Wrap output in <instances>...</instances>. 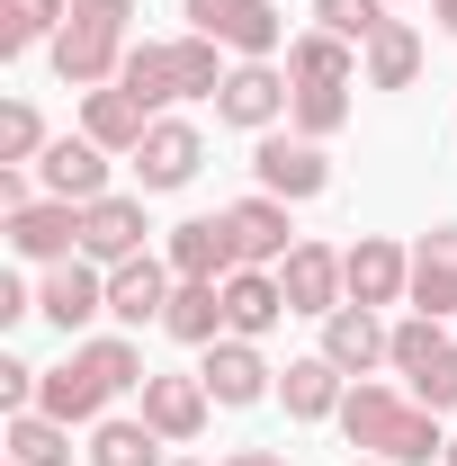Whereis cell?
<instances>
[{"label": "cell", "instance_id": "12", "mask_svg": "<svg viewBox=\"0 0 457 466\" xmlns=\"http://www.w3.org/2000/svg\"><path fill=\"white\" fill-rule=\"evenodd\" d=\"M198 377H207V395H216L225 412L260 404V395H279V368L260 359V341H233V332H225L216 350H207V368H198Z\"/></svg>", "mask_w": 457, "mask_h": 466}, {"label": "cell", "instance_id": "15", "mask_svg": "<svg viewBox=\"0 0 457 466\" xmlns=\"http://www.w3.org/2000/svg\"><path fill=\"white\" fill-rule=\"evenodd\" d=\"M144 198H99V207H81V260H99V269H117V260H135L144 251Z\"/></svg>", "mask_w": 457, "mask_h": 466}, {"label": "cell", "instance_id": "38", "mask_svg": "<svg viewBox=\"0 0 457 466\" xmlns=\"http://www.w3.org/2000/svg\"><path fill=\"white\" fill-rule=\"evenodd\" d=\"M216 466H287L279 449H233V458H216Z\"/></svg>", "mask_w": 457, "mask_h": 466}, {"label": "cell", "instance_id": "22", "mask_svg": "<svg viewBox=\"0 0 457 466\" xmlns=\"http://www.w3.org/2000/svg\"><path fill=\"white\" fill-rule=\"evenodd\" d=\"M287 81L296 90H350L359 81V46H341L332 27H305V36H287Z\"/></svg>", "mask_w": 457, "mask_h": 466}, {"label": "cell", "instance_id": "34", "mask_svg": "<svg viewBox=\"0 0 457 466\" xmlns=\"http://www.w3.org/2000/svg\"><path fill=\"white\" fill-rule=\"evenodd\" d=\"M314 27H332L341 46H368L386 27V0H314Z\"/></svg>", "mask_w": 457, "mask_h": 466}, {"label": "cell", "instance_id": "26", "mask_svg": "<svg viewBox=\"0 0 457 466\" xmlns=\"http://www.w3.org/2000/svg\"><path fill=\"white\" fill-rule=\"evenodd\" d=\"M162 449H171V440H162L144 412H108V421H90V466H171Z\"/></svg>", "mask_w": 457, "mask_h": 466}, {"label": "cell", "instance_id": "5", "mask_svg": "<svg viewBox=\"0 0 457 466\" xmlns=\"http://www.w3.org/2000/svg\"><path fill=\"white\" fill-rule=\"evenodd\" d=\"M341 279H350V305H377L386 314V305L412 296V251H403L395 233H359L341 251Z\"/></svg>", "mask_w": 457, "mask_h": 466}, {"label": "cell", "instance_id": "30", "mask_svg": "<svg viewBox=\"0 0 457 466\" xmlns=\"http://www.w3.org/2000/svg\"><path fill=\"white\" fill-rule=\"evenodd\" d=\"M171 63H179V99H216L225 72H233V63H216V36H198V27L171 36Z\"/></svg>", "mask_w": 457, "mask_h": 466}, {"label": "cell", "instance_id": "25", "mask_svg": "<svg viewBox=\"0 0 457 466\" xmlns=\"http://www.w3.org/2000/svg\"><path fill=\"white\" fill-rule=\"evenodd\" d=\"M162 332H171V341H188V350H216V341H225V288H216V279H179V288H171V314H162Z\"/></svg>", "mask_w": 457, "mask_h": 466}, {"label": "cell", "instance_id": "36", "mask_svg": "<svg viewBox=\"0 0 457 466\" xmlns=\"http://www.w3.org/2000/svg\"><path fill=\"white\" fill-rule=\"evenodd\" d=\"M18 207H36V179L18 171V162H0V216H18Z\"/></svg>", "mask_w": 457, "mask_h": 466}, {"label": "cell", "instance_id": "4", "mask_svg": "<svg viewBox=\"0 0 457 466\" xmlns=\"http://www.w3.org/2000/svg\"><path fill=\"white\" fill-rule=\"evenodd\" d=\"M251 171H260V188L269 198H287V207H305V198H323L332 188V162H323V144H305V135H260L251 144Z\"/></svg>", "mask_w": 457, "mask_h": 466}, {"label": "cell", "instance_id": "37", "mask_svg": "<svg viewBox=\"0 0 457 466\" xmlns=\"http://www.w3.org/2000/svg\"><path fill=\"white\" fill-rule=\"evenodd\" d=\"M27 314H36V296L18 288V279H0V323H27Z\"/></svg>", "mask_w": 457, "mask_h": 466}, {"label": "cell", "instance_id": "7", "mask_svg": "<svg viewBox=\"0 0 457 466\" xmlns=\"http://www.w3.org/2000/svg\"><path fill=\"white\" fill-rule=\"evenodd\" d=\"M287 99H296V81H287L279 63H233L225 90H216V116L242 126V135H269V126L287 116Z\"/></svg>", "mask_w": 457, "mask_h": 466}, {"label": "cell", "instance_id": "39", "mask_svg": "<svg viewBox=\"0 0 457 466\" xmlns=\"http://www.w3.org/2000/svg\"><path fill=\"white\" fill-rule=\"evenodd\" d=\"M431 18H440V27H449V36H457V0H431Z\"/></svg>", "mask_w": 457, "mask_h": 466}, {"label": "cell", "instance_id": "2", "mask_svg": "<svg viewBox=\"0 0 457 466\" xmlns=\"http://www.w3.org/2000/svg\"><path fill=\"white\" fill-rule=\"evenodd\" d=\"M126 46H135V0H72V18L46 55H55L63 90H108L126 72Z\"/></svg>", "mask_w": 457, "mask_h": 466}, {"label": "cell", "instance_id": "18", "mask_svg": "<svg viewBox=\"0 0 457 466\" xmlns=\"http://www.w3.org/2000/svg\"><path fill=\"white\" fill-rule=\"evenodd\" d=\"M279 323H287L279 269H233V279H225V332H233V341H269Z\"/></svg>", "mask_w": 457, "mask_h": 466}, {"label": "cell", "instance_id": "24", "mask_svg": "<svg viewBox=\"0 0 457 466\" xmlns=\"http://www.w3.org/2000/svg\"><path fill=\"white\" fill-rule=\"evenodd\" d=\"M341 395H350V377L314 350V359H287V377H279V404L296 412V421H332L341 412Z\"/></svg>", "mask_w": 457, "mask_h": 466}, {"label": "cell", "instance_id": "23", "mask_svg": "<svg viewBox=\"0 0 457 466\" xmlns=\"http://www.w3.org/2000/svg\"><path fill=\"white\" fill-rule=\"evenodd\" d=\"M359 81H368V90H412V81H421V27H412V18H386V27L359 46Z\"/></svg>", "mask_w": 457, "mask_h": 466}, {"label": "cell", "instance_id": "32", "mask_svg": "<svg viewBox=\"0 0 457 466\" xmlns=\"http://www.w3.org/2000/svg\"><path fill=\"white\" fill-rule=\"evenodd\" d=\"M287 126H296L305 144H332L350 126V90H296V99H287Z\"/></svg>", "mask_w": 457, "mask_h": 466}, {"label": "cell", "instance_id": "11", "mask_svg": "<svg viewBox=\"0 0 457 466\" xmlns=\"http://www.w3.org/2000/svg\"><path fill=\"white\" fill-rule=\"evenodd\" d=\"M171 288H179L171 260L135 251V260H117V269H108V314L126 323V332H135V323H162V314H171Z\"/></svg>", "mask_w": 457, "mask_h": 466}, {"label": "cell", "instance_id": "9", "mask_svg": "<svg viewBox=\"0 0 457 466\" xmlns=\"http://www.w3.org/2000/svg\"><path fill=\"white\" fill-rule=\"evenodd\" d=\"M225 225H233V251H242V269H279L287 251L305 242V233L287 225V198H269V188L233 198V207H225Z\"/></svg>", "mask_w": 457, "mask_h": 466}, {"label": "cell", "instance_id": "40", "mask_svg": "<svg viewBox=\"0 0 457 466\" xmlns=\"http://www.w3.org/2000/svg\"><path fill=\"white\" fill-rule=\"evenodd\" d=\"M350 466H395V458H350Z\"/></svg>", "mask_w": 457, "mask_h": 466}, {"label": "cell", "instance_id": "8", "mask_svg": "<svg viewBox=\"0 0 457 466\" xmlns=\"http://www.w3.org/2000/svg\"><path fill=\"white\" fill-rule=\"evenodd\" d=\"M279 288H287V314H314V323L350 305V279H341V251L332 242H296L279 260Z\"/></svg>", "mask_w": 457, "mask_h": 466}, {"label": "cell", "instance_id": "3", "mask_svg": "<svg viewBox=\"0 0 457 466\" xmlns=\"http://www.w3.org/2000/svg\"><path fill=\"white\" fill-rule=\"evenodd\" d=\"M126 162H135V179H144V198H171V188H188V179H198L207 135H198L188 116H153V135H144Z\"/></svg>", "mask_w": 457, "mask_h": 466}, {"label": "cell", "instance_id": "27", "mask_svg": "<svg viewBox=\"0 0 457 466\" xmlns=\"http://www.w3.org/2000/svg\"><path fill=\"white\" fill-rule=\"evenodd\" d=\"M63 18H72V0H0V55H36V46H55Z\"/></svg>", "mask_w": 457, "mask_h": 466}, {"label": "cell", "instance_id": "21", "mask_svg": "<svg viewBox=\"0 0 457 466\" xmlns=\"http://www.w3.org/2000/svg\"><path fill=\"white\" fill-rule=\"evenodd\" d=\"M198 36H216L225 55H242V63H269L287 46V18L269 9V0H225L216 9V27H198Z\"/></svg>", "mask_w": 457, "mask_h": 466}, {"label": "cell", "instance_id": "28", "mask_svg": "<svg viewBox=\"0 0 457 466\" xmlns=\"http://www.w3.org/2000/svg\"><path fill=\"white\" fill-rule=\"evenodd\" d=\"M9 466H72V421H55V412H9Z\"/></svg>", "mask_w": 457, "mask_h": 466}, {"label": "cell", "instance_id": "6", "mask_svg": "<svg viewBox=\"0 0 457 466\" xmlns=\"http://www.w3.org/2000/svg\"><path fill=\"white\" fill-rule=\"evenodd\" d=\"M36 314L55 323L63 341H72V332H90V323L108 314V269H99V260H55V269H46V288H36Z\"/></svg>", "mask_w": 457, "mask_h": 466}, {"label": "cell", "instance_id": "1", "mask_svg": "<svg viewBox=\"0 0 457 466\" xmlns=\"http://www.w3.org/2000/svg\"><path fill=\"white\" fill-rule=\"evenodd\" d=\"M350 431V449L359 458H395V466H431L449 458V431H440V412L412 404V395H395V386H377V377H359L341 395V412H332Z\"/></svg>", "mask_w": 457, "mask_h": 466}, {"label": "cell", "instance_id": "41", "mask_svg": "<svg viewBox=\"0 0 457 466\" xmlns=\"http://www.w3.org/2000/svg\"><path fill=\"white\" fill-rule=\"evenodd\" d=\"M440 466H457V431H449V458H440Z\"/></svg>", "mask_w": 457, "mask_h": 466}, {"label": "cell", "instance_id": "10", "mask_svg": "<svg viewBox=\"0 0 457 466\" xmlns=\"http://www.w3.org/2000/svg\"><path fill=\"white\" fill-rule=\"evenodd\" d=\"M0 233H9V251H18V260H36V269L81 260V207H72V198H36V207H18Z\"/></svg>", "mask_w": 457, "mask_h": 466}, {"label": "cell", "instance_id": "33", "mask_svg": "<svg viewBox=\"0 0 457 466\" xmlns=\"http://www.w3.org/2000/svg\"><path fill=\"white\" fill-rule=\"evenodd\" d=\"M46 144H55V135H46V116L27 108V99L0 108V162H46Z\"/></svg>", "mask_w": 457, "mask_h": 466}, {"label": "cell", "instance_id": "42", "mask_svg": "<svg viewBox=\"0 0 457 466\" xmlns=\"http://www.w3.org/2000/svg\"><path fill=\"white\" fill-rule=\"evenodd\" d=\"M171 466H198V458H171Z\"/></svg>", "mask_w": 457, "mask_h": 466}, {"label": "cell", "instance_id": "31", "mask_svg": "<svg viewBox=\"0 0 457 466\" xmlns=\"http://www.w3.org/2000/svg\"><path fill=\"white\" fill-rule=\"evenodd\" d=\"M440 350H457L449 332H440V314H403V323H395V350H386V368H395V377H421Z\"/></svg>", "mask_w": 457, "mask_h": 466}, {"label": "cell", "instance_id": "14", "mask_svg": "<svg viewBox=\"0 0 457 466\" xmlns=\"http://www.w3.org/2000/svg\"><path fill=\"white\" fill-rule=\"evenodd\" d=\"M386 350H395V323H377V305H341V314H323V359L341 368L350 386H359L368 368H386Z\"/></svg>", "mask_w": 457, "mask_h": 466}, {"label": "cell", "instance_id": "17", "mask_svg": "<svg viewBox=\"0 0 457 466\" xmlns=\"http://www.w3.org/2000/svg\"><path fill=\"white\" fill-rule=\"evenodd\" d=\"M207 412H216L207 377H144V421H153L171 449H188V440L207 431Z\"/></svg>", "mask_w": 457, "mask_h": 466}, {"label": "cell", "instance_id": "13", "mask_svg": "<svg viewBox=\"0 0 457 466\" xmlns=\"http://www.w3.org/2000/svg\"><path fill=\"white\" fill-rule=\"evenodd\" d=\"M108 162H117V153H99L90 135H55V144H46V162H36V179H46V198L99 207V198H108Z\"/></svg>", "mask_w": 457, "mask_h": 466}, {"label": "cell", "instance_id": "20", "mask_svg": "<svg viewBox=\"0 0 457 466\" xmlns=\"http://www.w3.org/2000/svg\"><path fill=\"white\" fill-rule=\"evenodd\" d=\"M81 135H90V144H99V153H135V144H144V135H153V108H144V99H135V90H81Z\"/></svg>", "mask_w": 457, "mask_h": 466}, {"label": "cell", "instance_id": "19", "mask_svg": "<svg viewBox=\"0 0 457 466\" xmlns=\"http://www.w3.org/2000/svg\"><path fill=\"white\" fill-rule=\"evenodd\" d=\"M412 314H457V225H431L412 242V296H403Z\"/></svg>", "mask_w": 457, "mask_h": 466}, {"label": "cell", "instance_id": "35", "mask_svg": "<svg viewBox=\"0 0 457 466\" xmlns=\"http://www.w3.org/2000/svg\"><path fill=\"white\" fill-rule=\"evenodd\" d=\"M403 395H412V404H431V412H457V350H440L421 377H403Z\"/></svg>", "mask_w": 457, "mask_h": 466}, {"label": "cell", "instance_id": "16", "mask_svg": "<svg viewBox=\"0 0 457 466\" xmlns=\"http://www.w3.org/2000/svg\"><path fill=\"white\" fill-rule=\"evenodd\" d=\"M162 260H171L179 279H216V288L242 269V251H233V225H225V216H188V225H171Z\"/></svg>", "mask_w": 457, "mask_h": 466}, {"label": "cell", "instance_id": "29", "mask_svg": "<svg viewBox=\"0 0 457 466\" xmlns=\"http://www.w3.org/2000/svg\"><path fill=\"white\" fill-rule=\"evenodd\" d=\"M117 90H135L144 108L162 116L179 99V63H171V46H126V72H117Z\"/></svg>", "mask_w": 457, "mask_h": 466}]
</instances>
